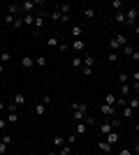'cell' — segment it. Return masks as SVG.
I'll use <instances>...</instances> for the list:
<instances>
[{
	"instance_id": "6da1fadb",
	"label": "cell",
	"mask_w": 139,
	"mask_h": 155,
	"mask_svg": "<svg viewBox=\"0 0 139 155\" xmlns=\"http://www.w3.org/2000/svg\"><path fill=\"white\" fill-rule=\"evenodd\" d=\"M70 111H72L74 123H84L88 116V102H72L70 104Z\"/></svg>"
},
{
	"instance_id": "7a4b0ae2",
	"label": "cell",
	"mask_w": 139,
	"mask_h": 155,
	"mask_svg": "<svg viewBox=\"0 0 139 155\" xmlns=\"http://www.w3.org/2000/svg\"><path fill=\"white\" fill-rule=\"evenodd\" d=\"M42 5V0H37V2H30V0H26V2H19L21 7V14H35V9Z\"/></svg>"
},
{
	"instance_id": "3957f363",
	"label": "cell",
	"mask_w": 139,
	"mask_h": 155,
	"mask_svg": "<svg viewBox=\"0 0 139 155\" xmlns=\"http://www.w3.org/2000/svg\"><path fill=\"white\" fill-rule=\"evenodd\" d=\"M137 16H139L137 7H127V12H125V26H137Z\"/></svg>"
},
{
	"instance_id": "277c9868",
	"label": "cell",
	"mask_w": 139,
	"mask_h": 155,
	"mask_svg": "<svg viewBox=\"0 0 139 155\" xmlns=\"http://www.w3.org/2000/svg\"><path fill=\"white\" fill-rule=\"evenodd\" d=\"M100 111H102V116H107V118H116V114H118V109L116 107H111V104H100Z\"/></svg>"
},
{
	"instance_id": "5b68a950",
	"label": "cell",
	"mask_w": 139,
	"mask_h": 155,
	"mask_svg": "<svg viewBox=\"0 0 139 155\" xmlns=\"http://www.w3.org/2000/svg\"><path fill=\"white\" fill-rule=\"evenodd\" d=\"M70 46H72V51L79 56V53L86 49V42H84V39H72V44H70Z\"/></svg>"
},
{
	"instance_id": "8992f818",
	"label": "cell",
	"mask_w": 139,
	"mask_h": 155,
	"mask_svg": "<svg viewBox=\"0 0 139 155\" xmlns=\"http://www.w3.org/2000/svg\"><path fill=\"white\" fill-rule=\"evenodd\" d=\"M98 148L102 150V153H107V155H109V153H114V146H111L109 141H107V139H100V141H98Z\"/></svg>"
},
{
	"instance_id": "52a82bcc",
	"label": "cell",
	"mask_w": 139,
	"mask_h": 155,
	"mask_svg": "<svg viewBox=\"0 0 139 155\" xmlns=\"http://www.w3.org/2000/svg\"><path fill=\"white\" fill-rule=\"evenodd\" d=\"M7 14L16 19V16L21 14V7H19V2H9V5H7Z\"/></svg>"
},
{
	"instance_id": "ba28073f",
	"label": "cell",
	"mask_w": 139,
	"mask_h": 155,
	"mask_svg": "<svg viewBox=\"0 0 139 155\" xmlns=\"http://www.w3.org/2000/svg\"><path fill=\"white\" fill-rule=\"evenodd\" d=\"M44 28V12H35V30L40 32Z\"/></svg>"
},
{
	"instance_id": "9c48e42d",
	"label": "cell",
	"mask_w": 139,
	"mask_h": 155,
	"mask_svg": "<svg viewBox=\"0 0 139 155\" xmlns=\"http://www.w3.org/2000/svg\"><path fill=\"white\" fill-rule=\"evenodd\" d=\"M107 141L111 143V146H116V143L121 141V132H118V130H114V132H109V134H107Z\"/></svg>"
},
{
	"instance_id": "30bf717a",
	"label": "cell",
	"mask_w": 139,
	"mask_h": 155,
	"mask_svg": "<svg viewBox=\"0 0 139 155\" xmlns=\"http://www.w3.org/2000/svg\"><path fill=\"white\" fill-rule=\"evenodd\" d=\"M19 65L23 67V70H33V65H35V60L30 58V56H23V58L19 60Z\"/></svg>"
},
{
	"instance_id": "8fae6325",
	"label": "cell",
	"mask_w": 139,
	"mask_h": 155,
	"mask_svg": "<svg viewBox=\"0 0 139 155\" xmlns=\"http://www.w3.org/2000/svg\"><path fill=\"white\" fill-rule=\"evenodd\" d=\"M121 95L125 97V100H127V97H132V86H130V84H121Z\"/></svg>"
},
{
	"instance_id": "7c38bea8",
	"label": "cell",
	"mask_w": 139,
	"mask_h": 155,
	"mask_svg": "<svg viewBox=\"0 0 139 155\" xmlns=\"http://www.w3.org/2000/svg\"><path fill=\"white\" fill-rule=\"evenodd\" d=\"M70 35H72V39H81V35H84V28H81V26H72Z\"/></svg>"
},
{
	"instance_id": "4fadbf2b",
	"label": "cell",
	"mask_w": 139,
	"mask_h": 155,
	"mask_svg": "<svg viewBox=\"0 0 139 155\" xmlns=\"http://www.w3.org/2000/svg\"><path fill=\"white\" fill-rule=\"evenodd\" d=\"M70 65H72V67H77V70H81V67H84V58H81V56H72Z\"/></svg>"
},
{
	"instance_id": "5bb4252c",
	"label": "cell",
	"mask_w": 139,
	"mask_h": 155,
	"mask_svg": "<svg viewBox=\"0 0 139 155\" xmlns=\"http://www.w3.org/2000/svg\"><path fill=\"white\" fill-rule=\"evenodd\" d=\"M12 104H16V107H23V104H26V95H23V93H16Z\"/></svg>"
},
{
	"instance_id": "9a60e30c",
	"label": "cell",
	"mask_w": 139,
	"mask_h": 155,
	"mask_svg": "<svg viewBox=\"0 0 139 155\" xmlns=\"http://www.w3.org/2000/svg\"><path fill=\"white\" fill-rule=\"evenodd\" d=\"M114 21H116L118 26H125V12H116L114 14Z\"/></svg>"
},
{
	"instance_id": "2e32d148",
	"label": "cell",
	"mask_w": 139,
	"mask_h": 155,
	"mask_svg": "<svg viewBox=\"0 0 139 155\" xmlns=\"http://www.w3.org/2000/svg\"><path fill=\"white\" fill-rule=\"evenodd\" d=\"M23 26H35V14H23Z\"/></svg>"
},
{
	"instance_id": "e0dca14e",
	"label": "cell",
	"mask_w": 139,
	"mask_h": 155,
	"mask_svg": "<svg viewBox=\"0 0 139 155\" xmlns=\"http://www.w3.org/2000/svg\"><path fill=\"white\" fill-rule=\"evenodd\" d=\"M35 114H37V116H44V114H46V104L37 102V104H35Z\"/></svg>"
},
{
	"instance_id": "ac0fdd59",
	"label": "cell",
	"mask_w": 139,
	"mask_h": 155,
	"mask_svg": "<svg viewBox=\"0 0 139 155\" xmlns=\"http://www.w3.org/2000/svg\"><path fill=\"white\" fill-rule=\"evenodd\" d=\"M56 7H58V12L63 14V16H70V9H72V7L67 5V2H63V5H56Z\"/></svg>"
},
{
	"instance_id": "d6986e66",
	"label": "cell",
	"mask_w": 139,
	"mask_h": 155,
	"mask_svg": "<svg viewBox=\"0 0 139 155\" xmlns=\"http://www.w3.org/2000/svg\"><path fill=\"white\" fill-rule=\"evenodd\" d=\"M86 132H88V125L86 123H77V132H74V134L81 137V134H86Z\"/></svg>"
},
{
	"instance_id": "ffe728a7",
	"label": "cell",
	"mask_w": 139,
	"mask_h": 155,
	"mask_svg": "<svg viewBox=\"0 0 139 155\" xmlns=\"http://www.w3.org/2000/svg\"><path fill=\"white\" fill-rule=\"evenodd\" d=\"M109 7H111L114 12H123V2H121V0H111V2H109Z\"/></svg>"
},
{
	"instance_id": "44dd1931",
	"label": "cell",
	"mask_w": 139,
	"mask_h": 155,
	"mask_svg": "<svg viewBox=\"0 0 139 155\" xmlns=\"http://www.w3.org/2000/svg\"><path fill=\"white\" fill-rule=\"evenodd\" d=\"M127 107L137 111V109H139V97H127Z\"/></svg>"
},
{
	"instance_id": "7402d4cb",
	"label": "cell",
	"mask_w": 139,
	"mask_h": 155,
	"mask_svg": "<svg viewBox=\"0 0 139 155\" xmlns=\"http://www.w3.org/2000/svg\"><path fill=\"white\" fill-rule=\"evenodd\" d=\"M9 60H12V53H9V51H2V53H0V65H7Z\"/></svg>"
},
{
	"instance_id": "603a6c76",
	"label": "cell",
	"mask_w": 139,
	"mask_h": 155,
	"mask_svg": "<svg viewBox=\"0 0 139 155\" xmlns=\"http://www.w3.org/2000/svg\"><path fill=\"white\" fill-rule=\"evenodd\" d=\"M116 100H118V97L114 95V93H107V97H104V104H111V107H116Z\"/></svg>"
},
{
	"instance_id": "cb8c5ba5",
	"label": "cell",
	"mask_w": 139,
	"mask_h": 155,
	"mask_svg": "<svg viewBox=\"0 0 139 155\" xmlns=\"http://www.w3.org/2000/svg\"><path fill=\"white\" fill-rule=\"evenodd\" d=\"M56 153H58V155H72V146H67V143H65V146H60Z\"/></svg>"
},
{
	"instance_id": "d4e9b609",
	"label": "cell",
	"mask_w": 139,
	"mask_h": 155,
	"mask_svg": "<svg viewBox=\"0 0 139 155\" xmlns=\"http://www.w3.org/2000/svg\"><path fill=\"white\" fill-rule=\"evenodd\" d=\"M95 14H98V12H95L93 7H86V9H84V16H86L88 21H91V19H95Z\"/></svg>"
},
{
	"instance_id": "484cf974",
	"label": "cell",
	"mask_w": 139,
	"mask_h": 155,
	"mask_svg": "<svg viewBox=\"0 0 139 155\" xmlns=\"http://www.w3.org/2000/svg\"><path fill=\"white\" fill-rule=\"evenodd\" d=\"M46 63H49L46 56H37V58H35V65H37V67H46Z\"/></svg>"
},
{
	"instance_id": "4316f807",
	"label": "cell",
	"mask_w": 139,
	"mask_h": 155,
	"mask_svg": "<svg viewBox=\"0 0 139 155\" xmlns=\"http://www.w3.org/2000/svg\"><path fill=\"white\" fill-rule=\"evenodd\" d=\"M107 63H118V53L109 51V53H107Z\"/></svg>"
},
{
	"instance_id": "83f0119b",
	"label": "cell",
	"mask_w": 139,
	"mask_h": 155,
	"mask_svg": "<svg viewBox=\"0 0 139 155\" xmlns=\"http://www.w3.org/2000/svg\"><path fill=\"white\" fill-rule=\"evenodd\" d=\"M51 19L53 21H63V14L58 12V7H53V9H51Z\"/></svg>"
},
{
	"instance_id": "f1b7e54d",
	"label": "cell",
	"mask_w": 139,
	"mask_h": 155,
	"mask_svg": "<svg viewBox=\"0 0 139 155\" xmlns=\"http://www.w3.org/2000/svg\"><path fill=\"white\" fill-rule=\"evenodd\" d=\"M93 67H95V65H86V63H84V67H81V72H84L86 77H93Z\"/></svg>"
},
{
	"instance_id": "f546056e",
	"label": "cell",
	"mask_w": 139,
	"mask_h": 155,
	"mask_svg": "<svg viewBox=\"0 0 139 155\" xmlns=\"http://www.w3.org/2000/svg\"><path fill=\"white\" fill-rule=\"evenodd\" d=\"M53 146H56V148L65 146V137H53Z\"/></svg>"
},
{
	"instance_id": "4dcf8cb0",
	"label": "cell",
	"mask_w": 139,
	"mask_h": 155,
	"mask_svg": "<svg viewBox=\"0 0 139 155\" xmlns=\"http://www.w3.org/2000/svg\"><path fill=\"white\" fill-rule=\"evenodd\" d=\"M0 137H2V139H0V141H2V143H7V146L12 143V134H9V132H2V134H0Z\"/></svg>"
},
{
	"instance_id": "1f68e13d",
	"label": "cell",
	"mask_w": 139,
	"mask_h": 155,
	"mask_svg": "<svg viewBox=\"0 0 139 155\" xmlns=\"http://www.w3.org/2000/svg\"><path fill=\"white\" fill-rule=\"evenodd\" d=\"M132 53H134L132 44H125V46H123V56H127V58H130V56H132Z\"/></svg>"
},
{
	"instance_id": "d6a6232c",
	"label": "cell",
	"mask_w": 139,
	"mask_h": 155,
	"mask_svg": "<svg viewBox=\"0 0 139 155\" xmlns=\"http://www.w3.org/2000/svg\"><path fill=\"white\" fill-rule=\"evenodd\" d=\"M123 116H125V118H132V116H134V109H130V107H123Z\"/></svg>"
},
{
	"instance_id": "836d02e7",
	"label": "cell",
	"mask_w": 139,
	"mask_h": 155,
	"mask_svg": "<svg viewBox=\"0 0 139 155\" xmlns=\"http://www.w3.org/2000/svg\"><path fill=\"white\" fill-rule=\"evenodd\" d=\"M46 44H49V46H58L60 39H58V37H49V39H46Z\"/></svg>"
},
{
	"instance_id": "e575fe53",
	"label": "cell",
	"mask_w": 139,
	"mask_h": 155,
	"mask_svg": "<svg viewBox=\"0 0 139 155\" xmlns=\"http://www.w3.org/2000/svg\"><path fill=\"white\" fill-rule=\"evenodd\" d=\"M65 143H67V146H74V143H77V134H70L65 139Z\"/></svg>"
},
{
	"instance_id": "d590c367",
	"label": "cell",
	"mask_w": 139,
	"mask_h": 155,
	"mask_svg": "<svg viewBox=\"0 0 139 155\" xmlns=\"http://www.w3.org/2000/svg\"><path fill=\"white\" fill-rule=\"evenodd\" d=\"M12 28H23V19H21V16H19V19H14Z\"/></svg>"
},
{
	"instance_id": "8d00e7d4",
	"label": "cell",
	"mask_w": 139,
	"mask_h": 155,
	"mask_svg": "<svg viewBox=\"0 0 139 155\" xmlns=\"http://www.w3.org/2000/svg\"><path fill=\"white\" fill-rule=\"evenodd\" d=\"M40 102H44L46 107H49V104H53V100H51V97H49V95H44V97H40Z\"/></svg>"
},
{
	"instance_id": "74e56055",
	"label": "cell",
	"mask_w": 139,
	"mask_h": 155,
	"mask_svg": "<svg viewBox=\"0 0 139 155\" xmlns=\"http://www.w3.org/2000/svg\"><path fill=\"white\" fill-rule=\"evenodd\" d=\"M130 150H132V153H134V155H139V139H137V141H134V143H132V148H130Z\"/></svg>"
},
{
	"instance_id": "f35d334b",
	"label": "cell",
	"mask_w": 139,
	"mask_h": 155,
	"mask_svg": "<svg viewBox=\"0 0 139 155\" xmlns=\"http://www.w3.org/2000/svg\"><path fill=\"white\" fill-rule=\"evenodd\" d=\"M16 19H19V16H16ZM5 23H7V26H12V23H14V16H9V14H5Z\"/></svg>"
},
{
	"instance_id": "ab89813d",
	"label": "cell",
	"mask_w": 139,
	"mask_h": 155,
	"mask_svg": "<svg viewBox=\"0 0 139 155\" xmlns=\"http://www.w3.org/2000/svg\"><path fill=\"white\" fill-rule=\"evenodd\" d=\"M118 81H121V84H127V81H130V77H127L125 72H123V74H121V77H118Z\"/></svg>"
},
{
	"instance_id": "60d3db41",
	"label": "cell",
	"mask_w": 139,
	"mask_h": 155,
	"mask_svg": "<svg viewBox=\"0 0 139 155\" xmlns=\"http://www.w3.org/2000/svg\"><path fill=\"white\" fill-rule=\"evenodd\" d=\"M118 155H134V153H132L130 148H121V150H118Z\"/></svg>"
},
{
	"instance_id": "b9f144b4",
	"label": "cell",
	"mask_w": 139,
	"mask_h": 155,
	"mask_svg": "<svg viewBox=\"0 0 139 155\" xmlns=\"http://www.w3.org/2000/svg\"><path fill=\"white\" fill-rule=\"evenodd\" d=\"M130 79H132L134 84H139V70H137V72H132V77H130Z\"/></svg>"
},
{
	"instance_id": "7bdbcfd3",
	"label": "cell",
	"mask_w": 139,
	"mask_h": 155,
	"mask_svg": "<svg viewBox=\"0 0 139 155\" xmlns=\"http://www.w3.org/2000/svg\"><path fill=\"white\" fill-rule=\"evenodd\" d=\"M5 153H7V143L0 141V155H5Z\"/></svg>"
},
{
	"instance_id": "ee69618b",
	"label": "cell",
	"mask_w": 139,
	"mask_h": 155,
	"mask_svg": "<svg viewBox=\"0 0 139 155\" xmlns=\"http://www.w3.org/2000/svg\"><path fill=\"white\" fill-rule=\"evenodd\" d=\"M130 58H132V60H134V63H139V51H134V53H132V56H130Z\"/></svg>"
},
{
	"instance_id": "f6af8a7d",
	"label": "cell",
	"mask_w": 139,
	"mask_h": 155,
	"mask_svg": "<svg viewBox=\"0 0 139 155\" xmlns=\"http://www.w3.org/2000/svg\"><path fill=\"white\" fill-rule=\"evenodd\" d=\"M2 111H7V104L5 102H0V114H2Z\"/></svg>"
},
{
	"instance_id": "bcb514c9",
	"label": "cell",
	"mask_w": 139,
	"mask_h": 155,
	"mask_svg": "<svg viewBox=\"0 0 139 155\" xmlns=\"http://www.w3.org/2000/svg\"><path fill=\"white\" fill-rule=\"evenodd\" d=\"M132 93H139V84H132Z\"/></svg>"
},
{
	"instance_id": "7dc6e473",
	"label": "cell",
	"mask_w": 139,
	"mask_h": 155,
	"mask_svg": "<svg viewBox=\"0 0 139 155\" xmlns=\"http://www.w3.org/2000/svg\"><path fill=\"white\" fill-rule=\"evenodd\" d=\"M134 35H137V37H139V26H134Z\"/></svg>"
},
{
	"instance_id": "c3c4849f",
	"label": "cell",
	"mask_w": 139,
	"mask_h": 155,
	"mask_svg": "<svg viewBox=\"0 0 139 155\" xmlns=\"http://www.w3.org/2000/svg\"><path fill=\"white\" fill-rule=\"evenodd\" d=\"M134 132H137V134H139V123H137V125H134Z\"/></svg>"
},
{
	"instance_id": "681fc988",
	"label": "cell",
	"mask_w": 139,
	"mask_h": 155,
	"mask_svg": "<svg viewBox=\"0 0 139 155\" xmlns=\"http://www.w3.org/2000/svg\"><path fill=\"white\" fill-rule=\"evenodd\" d=\"M2 72H5V65H0V74H2Z\"/></svg>"
}]
</instances>
